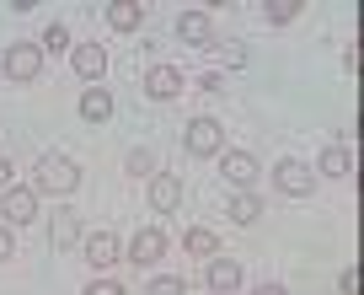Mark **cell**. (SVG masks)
<instances>
[{
	"label": "cell",
	"mask_w": 364,
	"mask_h": 295,
	"mask_svg": "<svg viewBox=\"0 0 364 295\" xmlns=\"http://www.w3.org/2000/svg\"><path fill=\"white\" fill-rule=\"evenodd\" d=\"M75 113L86 118V124H107V118H113V91L107 86H86L80 103H75Z\"/></svg>",
	"instance_id": "cell-16"
},
{
	"label": "cell",
	"mask_w": 364,
	"mask_h": 295,
	"mask_svg": "<svg viewBox=\"0 0 364 295\" xmlns=\"http://www.w3.org/2000/svg\"><path fill=\"white\" fill-rule=\"evenodd\" d=\"M338 290H343V295H359V269H343V274H338Z\"/></svg>",
	"instance_id": "cell-28"
},
{
	"label": "cell",
	"mask_w": 364,
	"mask_h": 295,
	"mask_svg": "<svg viewBox=\"0 0 364 295\" xmlns=\"http://www.w3.org/2000/svg\"><path fill=\"white\" fill-rule=\"evenodd\" d=\"M38 48H43V59H65L70 54V22L54 16V22L43 27V38H38Z\"/></svg>",
	"instance_id": "cell-21"
},
{
	"label": "cell",
	"mask_w": 364,
	"mask_h": 295,
	"mask_svg": "<svg viewBox=\"0 0 364 295\" xmlns=\"http://www.w3.org/2000/svg\"><path fill=\"white\" fill-rule=\"evenodd\" d=\"M65 59H70V70H75V76L86 81V86H102L107 65H113L102 43H70V54H65Z\"/></svg>",
	"instance_id": "cell-10"
},
{
	"label": "cell",
	"mask_w": 364,
	"mask_h": 295,
	"mask_svg": "<svg viewBox=\"0 0 364 295\" xmlns=\"http://www.w3.org/2000/svg\"><path fill=\"white\" fill-rule=\"evenodd\" d=\"M43 76V48L38 43H11L6 59H0V81H11V86H27V81Z\"/></svg>",
	"instance_id": "cell-5"
},
{
	"label": "cell",
	"mask_w": 364,
	"mask_h": 295,
	"mask_svg": "<svg viewBox=\"0 0 364 295\" xmlns=\"http://www.w3.org/2000/svg\"><path fill=\"white\" fill-rule=\"evenodd\" d=\"M295 16H306V0H262V22L268 27H289Z\"/></svg>",
	"instance_id": "cell-22"
},
{
	"label": "cell",
	"mask_w": 364,
	"mask_h": 295,
	"mask_svg": "<svg viewBox=\"0 0 364 295\" xmlns=\"http://www.w3.org/2000/svg\"><path fill=\"white\" fill-rule=\"evenodd\" d=\"M145 295H188V279H182V274H150Z\"/></svg>",
	"instance_id": "cell-24"
},
{
	"label": "cell",
	"mask_w": 364,
	"mask_h": 295,
	"mask_svg": "<svg viewBox=\"0 0 364 295\" xmlns=\"http://www.w3.org/2000/svg\"><path fill=\"white\" fill-rule=\"evenodd\" d=\"M80 295H129V290H124V279H113V274H97V279H86Z\"/></svg>",
	"instance_id": "cell-25"
},
{
	"label": "cell",
	"mask_w": 364,
	"mask_h": 295,
	"mask_svg": "<svg viewBox=\"0 0 364 295\" xmlns=\"http://www.w3.org/2000/svg\"><path fill=\"white\" fill-rule=\"evenodd\" d=\"M166 231L161 226H145V231H134L129 237V247H124V258L134 263V269H161V258H166Z\"/></svg>",
	"instance_id": "cell-6"
},
{
	"label": "cell",
	"mask_w": 364,
	"mask_h": 295,
	"mask_svg": "<svg viewBox=\"0 0 364 295\" xmlns=\"http://www.w3.org/2000/svg\"><path fill=\"white\" fill-rule=\"evenodd\" d=\"M247 295H289V290H284V284H279V279H262V284H252Z\"/></svg>",
	"instance_id": "cell-30"
},
{
	"label": "cell",
	"mask_w": 364,
	"mask_h": 295,
	"mask_svg": "<svg viewBox=\"0 0 364 295\" xmlns=\"http://www.w3.org/2000/svg\"><path fill=\"white\" fill-rule=\"evenodd\" d=\"M182 150H188L193 161H215L220 150H225V129H220V118H209V113L188 118V124H182Z\"/></svg>",
	"instance_id": "cell-2"
},
{
	"label": "cell",
	"mask_w": 364,
	"mask_h": 295,
	"mask_svg": "<svg viewBox=\"0 0 364 295\" xmlns=\"http://www.w3.org/2000/svg\"><path fill=\"white\" fill-rule=\"evenodd\" d=\"M11 258H16V231L0 226V263H11Z\"/></svg>",
	"instance_id": "cell-26"
},
{
	"label": "cell",
	"mask_w": 364,
	"mask_h": 295,
	"mask_svg": "<svg viewBox=\"0 0 364 295\" xmlns=\"http://www.w3.org/2000/svg\"><path fill=\"white\" fill-rule=\"evenodd\" d=\"M80 252H86V263H91L97 274H113L118 258H124V242H118V231H86Z\"/></svg>",
	"instance_id": "cell-9"
},
{
	"label": "cell",
	"mask_w": 364,
	"mask_h": 295,
	"mask_svg": "<svg viewBox=\"0 0 364 295\" xmlns=\"http://www.w3.org/2000/svg\"><path fill=\"white\" fill-rule=\"evenodd\" d=\"M139 86H145L150 103H177L182 86H188V76H182L177 65H166V59H156V65L145 70V81H139Z\"/></svg>",
	"instance_id": "cell-8"
},
{
	"label": "cell",
	"mask_w": 364,
	"mask_h": 295,
	"mask_svg": "<svg viewBox=\"0 0 364 295\" xmlns=\"http://www.w3.org/2000/svg\"><path fill=\"white\" fill-rule=\"evenodd\" d=\"M209 54H215L220 76H225V70H247V43H236V38H215V43H209Z\"/></svg>",
	"instance_id": "cell-20"
},
{
	"label": "cell",
	"mask_w": 364,
	"mask_h": 295,
	"mask_svg": "<svg viewBox=\"0 0 364 295\" xmlns=\"http://www.w3.org/2000/svg\"><path fill=\"white\" fill-rule=\"evenodd\" d=\"M268 177H273V188L284 193V199H311V193L321 188V182H316V172H311L306 161H295V156L273 161V172H268Z\"/></svg>",
	"instance_id": "cell-4"
},
{
	"label": "cell",
	"mask_w": 364,
	"mask_h": 295,
	"mask_svg": "<svg viewBox=\"0 0 364 295\" xmlns=\"http://www.w3.org/2000/svg\"><path fill=\"white\" fill-rule=\"evenodd\" d=\"M182 252L188 258H220V231H209V226H188L182 231Z\"/></svg>",
	"instance_id": "cell-19"
},
{
	"label": "cell",
	"mask_w": 364,
	"mask_h": 295,
	"mask_svg": "<svg viewBox=\"0 0 364 295\" xmlns=\"http://www.w3.org/2000/svg\"><path fill=\"white\" fill-rule=\"evenodd\" d=\"M38 209H43V199L27 182H11V188L0 193V226H11V231H27L38 220Z\"/></svg>",
	"instance_id": "cell-3"
},
{
	"label": "cell",
	"mask_w": 364,
	"mask_h": 295,
	"mask_svg": "<svg viewBox=\"0 0 364 295\" xmlns=\"http://www.w3.org/2000/svg\"><path fill=\"white\" fill-rule=\"evenodd\" d=\"M225 215H230V226H257V215H262L257 188H236V193L225 199Z\"/></svg>",
	"instance_id": "cell-18"
},
{
	"label": "cell",
	"mask_w": 364,
	"mask_h": 295,
	"mask_svg": "<svg viewBox=\"0 0 364 295\" xmlns=\"http://www.w3.org/2000/svg\"><path fill=\"white\" fill-rule=\"evenodd\" d=\"M311 172H316V182H321V177H348V172H353V150H348V145H321Z\"/></svg>",
	"instance_id": "cell-17"
},
{
	"label": "cell",
	"mask_w": 364,
	"mask_h": 295,
	"mask_svg": "<svg viewBox=\"0 0 364 295\" xmlns=\"http://www.w3.org/2000/svg\"><path fill=\"white\" fill-rule=\"evenodd\" d=\"M198 91H225V76L220 70H198Z\"/></svg>",
	"instance_id": "cell-27"
},
{
	"label": "cell",
	"mask_w": 364,
	"mask_h": 295,
	"mask_svg": "<svg viewBox=\"0 0 364 295\" xmlns=\"http://www.w3.org/2000/svg\"><path fill=\"white\" fill-rule=\"evenodd\" d=\"M145 199H150V215H177V209H182V177H177V172H156V177H145Z\"/></svg>",
	"instance_id": "cell-11"
},
{
	"label": "cell",
	"mask_w": 364,
	"mask_h": 295,
	"mask_svg": "<svg viewBox=\"0 0 364 295\" xmlns=\"http://www.w3.org/2000/svg\"><path fill=\"white\" fill-rule=\"evenodd\" d=\"M80 231H86V226H80V215H75L70 205H59L54 215H48V237H54V247H59V252H70V247H75V242H80Z\"/></svg>",
	"instance_id": "cell-15"
},
{
	"label": "cell",
	"mask_w": 364,
	"mask_h": 295,
	"mask_svg": "<svg viewBox=\"0 0 364 295\" xmlns=\"http://www.w3.org/2000/svg\"><path fill=\"white\" fill-rule=\"evenodd\" d=\"M80 182H86V172H80V161H70L65 150H43L38 167H33V193H38V199H59V205H70Z\"/></svg>",
	"instance_id": "cell-1"
},
{
	"label": "cell",
	"mask_w": 364,
	"mask_h": 295,
	"mask_svg": "<svg viewBox=\"0 0 364 295\" xmlns=\"http://www.w3.org/2000/svg\"><path fill=\"white\" fill-rule=\"evenodd\" d=\"M145 0H107L102 6V22L113 27V33H139V22H145Z\"/></svg>",
	"instance_id": "cell-14"
},
{
	"label": "cell",
	"mask_w": 364,
	"mask_h": 295,
	"mask_svg": "<svg viewBox=\"0 0 364 295\" xmlns=\"http://www.w3.org/2000/svg\"><path fill=\"white\" fill-rule=\"evenodd\" d=\"M11 182H16V172H11V161H6V156H0V193H6V188H11Z\"/></svg>",
	"instance_id": "cell-31"
},
{
	"label": "cell",
	"mask_w": 364,
	"mask_h": 295,
	"mask_svg": "<svg viewBox=\"0 0 364 295\" xmlns=\"http://www.w3.org/2000/svg\"><path fill=\"white\" fill-rule=\"evenodd\" d=\"M220 177H225V188H252V182H257V156H252V150L247 145H225V150H220Z\"/></svg>",
	"instance_id": "cell-7"
},
{
	"label": "cell",
	"mask_w": 364,
	"mask_h": 295,
	"mask_svg": "<svg viewBox=\"0 0 364 295\" xmlns=\"http://www.w3.org/2000/svg\"><path fill=\"white\" fill-rule=\"evenodd\" d=\"M241 279H247V269H241L236 258H209V269H204V290L209 295H241Z\"/></svg>",
	"instance_id": "cell-13"
},
{
	"label": "cell",
	"mask_w": 364,
	"mask_h": 295,
	"mask_svg": "<svg viewBox=\"0 0 364 295\" xmlns=\"http://www.w3.org/2000/svg\"><path fill=\"white\" fill-rule=\"evenodd\" d=\"M338 65L353 76V70H359V43H343V59H338Z\"/></svg>",
	"instance_id": "cell-29"
},
{
	"label": "cell",
	"mask_w": 364,
	"mask_h": 295,
	"mask_svg": "<svg viewBox=\"0 0 364 295\" xmlns=\"http://www.w3.org/2000/svg\"><path fill=\"white\" fill-rule=\"evenodd\" d=\"M124 172H129V177H156V150H150V145H134V150H129V156H124Z\"/></svg>",
	"instance_id": "cell-23"
},
{
	"label": "cell",
	"mask_w": 364,
	"mask_h": 295,
	"mask_svg": "<svg viewBox=\"0 0 364 295\" xmlns=\"http://www.w3.org/2000/svg\"><path fill=\"white\" fill-rule=\"evenodd\" d=\"M177 38L188 48H209L215 43V16H209L204 6H182L177 11Z\"/></svg>",
	"instance_id": "cell-12"
}]
</instances>
